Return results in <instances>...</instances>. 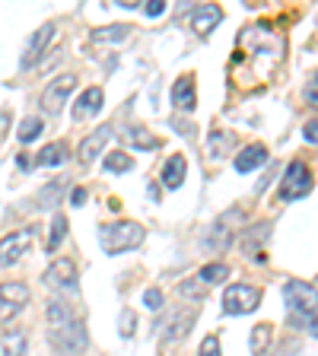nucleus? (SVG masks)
Here are the masks:
<instances>
[{
  "instance_id": "obj_20",
  "label": "nucleus",
  "mask_w": 318,
  "mask_h": 356,
  "mask_svg": "<svg viewBox=\"0 0 318 356\" xmlns=\"http://www.w3.org/2000/svg\"><path fill=\"white\" fill-rule=\"evenodd\" d=\"M267 229H271V222H261L258 229H248V236H245V254H248L252 261H264L261 245L267 242Z\"/></svg>"
},
{
  "instance_id": "obj_8",
  "label": "nucleus",
  "mask_w": 318,
  "mask_h": 356,
  "mask_svg": "<svg viewBox=\"0 0 318 356\" xmlns=\"http://www.w3.org/2000/svg\"><path fill=\"white\" fill-rule=\"evenodd\" d=\"M35 242V232L32 229H16L10 236L0 238V267H13L19 258H26V252Z\"/></svg>"
},
{
  "instance_id": "obj_11",
  "label": "nucleus",
  "mask_w": 318,
  "mask_h": 356,
  "mask_svg": "<svg viewBox=\"0 0 318 356\" xmlns=\"http://www.w3.org/2000/svg\"><path fill=\"white\" fill-rule=\"evenodd\" d=\"M45 286L48 289H67V286H77V264L70 258H54L51 267L45 270Z\"/></svg>"
},
{
  "instance_id": "obj_12",
  "label": "nucleus",
  "mask_w": 318,
  "mask_h": 356,
  "mask_svg": "<svg viewBox=\"0 0 318 356\" xmlns=\"http://www.w3.org/2000/svg\"><path fill=\"white\" fill-rule=\"evenodd\" d=\"M51 38H54V26H51V22H48V26H42V29L32 32L29 44H26V54H22V67L38 64V58H42L45 48L51 44Z\"/></svg>"
},
{
  "instance_id": "obj_23",
  "label": "nucleus",
  "mask_w": 318,
  "mask_h": 356,
  "mask_svg": "<svg viewBox=\"0 0 318 356\" xmlns=\"http://www.w3.org/2000/svg\"><path fill=\"white\" fill-rule=\"evenodd\" d=\"M48 321H51V327L54 325H67V321H77V315H74V309L67 302H61V299H54V302H48Z\"/></svg>"
},
{
  "instance_id": "obj_29",
  "label": "nucleus",
  "mask_w": 318,
  "mask_h": 356,
  "mask_svg": "<svg viewBox=\"0 0 318 356\" xmlns=\"http://www.w3.org/2000/svg\"><path fill=\"white\" fill-rule=\"evenodd\" d=\"M42 127H45L42 118H26V121L19 124V140H22V143H32L38 134H42Z\"/></svg>"
},
{
  "instance_id": "obj_9",
  "label": "nucleus",
  "mask_w": 318,
  "mask_h": 356,
  "mask_svg": "<svg viewBox=\"0 0 318 356\" xmlns=\"http://www.w3.org/2000/svg\"><path fill=\"white\" fill-rule=\"evenodd\" d=\"M242 222V210H230V213H223L220 220L210 226V236H207V248L214 252H223V248H230L232 236H236V226Z\"/></svg>"
},
{
  "instance_id": "obj_10",
  "label": "nucleus",
  "mask_w": 318,
  "mask_h": 356,
  "mask_svg": "<svg viewBox=\"0 0 318 356\" xmlns=\"http://www.w3.org/2000/svg\"><path fill=\"white\" fill-rule=\"evenodd\" d=\"M74 86H77V76L74 74H61L58 80H51V86L42 92V108L48 111V115H58V111L64 108L67 96L74 92Z\"/></svg>"
},
{
  "instance_id": "obj_15",
  "label": "nucleus",
  "mask_w": 318,
  "mask_h": 356,
  "mask_svg": "<svg viewBox=\"0 0 318 356\" xmlns=\"http://www.w3.org/2000/svg\"><path fill=\"white\" fill-rule=\"evenodd\" d=\"M220 19H223V10L216 7V3H204V7H198L191 13V26L198 35H210V32L220 26Z\"/></svg>"
},
{
  "instance_id": "obj_26",
  "label": "nucleus",
  "mask_w": 318,
  "mask_h": 356,
  "mask_svg": "<svg viewBox=\"0 0 318 356\" xmlns=\"http://www.w3.org/2000/svg\"><path fill=\"white\" fill-rule=\"evenodd\" d=\"M127 143H131V147H137V149H156V147H159V140H156V137H150L143 127H131V131H127Z\"/></svg>"
},
{
  "instance_id": "obj_5",
  "label": "nucleus",
  "mask_w": 318,
  "mask_h": 356,
  "mask_svg": "<svg viewBox=\"0 0 318 356\" xmlns=\"http://www.w3.org/2000/svg\"><path fill=\"white\" fill-rule=\"evenodd\" d=\"M283 299H287V309H293L296 315H315L318 312V289L312 286V283L287 280Z\"/></svg>"
},
{
  "instance_id": "obj_21",
  "label": "nucleus",
  "mask_w": 318,
  "mask_h": 356,
  "mask_svg": "<svg viewBox=\"0 0 318 356\" xmlns=\"http://www.w3.org/2000/svg\"><path fill=\"white\" fill-rule=\"evenodd\" d=\"M3 356H26L29 353V341H26V331H10L3 334Z\"/></svg>"
},
{
  "instance_id": "obj_13",
  "label": "nucleus",
  "mask_w": 318,
  "mask_h": 356,
  "mask_svg": "<svg viewBox=\"0 0 318 356\" xmlns=\"http://www.w3.org/2000/svg\"><path fill=\"white\" fill-rule=\"evenodd\" d=\"M194 318H198V312H194V309H185V312H178V315H172V318L166 321V327H163V341L166 343L182 341V337L191 331Z\"/></svg>"
},
{
  "instance_id": "obj_6",
  "label": "nucleus",
  "mask_w": 318,
  "mask_h": 356,
  "mask_svg": "<svg viewBox=\"0 0 318 356\" xmlns=\"http://www.w3.org/2000/svg\"><path fill=\"white\" fill-rule=\"evenodd\" d=\"M29 286L19 280H10V283H0V321H10L16 318L26 305H29Z\"/></svg>"
},
{
  "instance_id": "obj_34",
  "label": "nucleus",
  "mask_w": 318,
  "mask_h": 356,
  "mask_svg": "<svg viewBox=\"0 0 318 356\" xmlns=\"http://www.w3.org/2000/svg\"><path fill=\"white\" fill-rule=\"evenodd\" d=\"M305 102L318 108V70L309 76V80H305Z\"/></svg>"
},
{
  "instance_id": "obj_16",
  "label": "nucleus",
  "mask_w": 318,
  "mask_h": 356,
  "mask_svg": "<svg viewBox=\"0 0 318 356\" xmlns=\"http://www.w3.org/2000/svg\"><path fill=\"white\" fill-rule=\"evenodd\" d=\"M102 89L99 86H89L83 89V96L77 99L74 105V121H83V118H93V115H99V108H102Z\"/></svg>"
},
{
  "instance_id": "obj_19",
  "label": "nucleus",
  "mask_w": 318,
  "mask_h": 356,
  "mask_svg": "<svg viewBox=\"0 0 318 356\" xmlns=\"http://www.w3.org/2000/svg\"><path fill=\"white\" fill-rule=\"evenodd\" d=\"M185 172H188L185 156H172L169 163H166V169H163V185L169 188V191L182 188V181H185Z\"/></svg>"
},
{
  "instance_id": "obj_24",
  "label": "nucleus",
  "mask_w": 318,
  "mask_h": 356,
  "mask_svg": "<svg viewBox=\"0 0 318 356\" xmlns=\"http://www.w3.org/2000/svg\"><path fill=\"white\" fill-rule=\"evenodd\" d=\"M64 238H67V216L64 213H54L51 232H48V252H58Z\"/></svg>"
},
{
  "instance_id": "obj_2",
  "label": "nucleus",
  "mask_w": 318,
  "mask_h": 356,
  "mask_svg": "<svg viewBox=\"0 0 318 356\" xmlns=\"http://www.w3.org/2000/svg\"><path fill=\"white\" fill-rule=\"evenodd\" d=\"M147 232H143L141 222H131V220H118V222H109L102 226L99 232V242H102L105 254H121V252H131V248H141Z\"/></svg>"
},
{
  "instance_id": "obj_37",
  "label": "nucleus",
  "mask_w": 318,
  "mask_h": 356,
  "mask_svg": "<svg viewBox=\"0 0 318 356\" xmlns=\"http://www.w3.org/2000/svg\"><path fill=\"white\" fill-rule=\"evenodd\" d=\"M303 137L309 143H318V121H309V124L303 127Z\"/></svg>"
},
{
  "instance_id": "obj_17",
  "label": "nucleus",
  "mask_w": 318,
  "mask_h": 356,
  "mask_svg": "<svg viewBox=\"0 0 318 356\" xmlns=\"http://www.w3.org/2000/svg\"><path fill=\"white\" fill-rule=\"evenodd\" d=\"M109 140H111V127H96L89 137H83L80 159H83V163H93L96 156H102V149H105V143H109Z\"/></svg>"
},
{
  "instance_id": "obj_4",
  "label": "nucleus",
  "mask_w": 318,
  "mask_h": 356,
  "mask_svg": "<svg viewBox=\"0 0 318 356\" xmlns=\"http://www.w3.org/2000/svg\"><path fill=\"white\" fill-rule=\"evenodd\" d=\"M258 302H261V289L248 286V283H232L223 293V312L226 315H248V312L258 309Z\"/></svg>"
},
{
  "instance_id": "obj_41",
  "label": "nucleus",
  "mask_w": 318,
  "mask_h": 356,
  "mask_svg": "<svg viewBox=\"0 0 318 356\" xmlns=\"http://www.w3.org/2000/svg\"><path fill=\"white\" fill-rule=\"evenodd\" d=\"M309 334H312V337H318V315H312V321H309Z\"/></svg>"
},
{
  "instance_id": "obj_25",
  "label": "nucleus",
  "mask_w": 318,
  "mask_h": 356,
  "mask_svg": "<svg viewBox=\"0 0 318 356\" xmlns=\"http://www.w3.org/2000/svg\"><path fill=\"white\" fill-rule=\"evenodd\" d=\"M226 277H230V267H226V264H207V267H200L198 280L207 286V283H223Z\"/></svg>"
},
{
  "instance_id": "obj_1",
  "label": "nucleus",
  "mask_w": 318,
  "mask_h": 356,
  "mask_svg": "<svg viewBox=\"0 0 318 356\" xmlns=\"http://www.w3.org/2000/svg\"><path fill=\"white\" fill-rule=\"evenodd\" d=\"M283 51H287L283 32H274L267 22L245 26V29L239 32L236 51H232V60H230L232 80L242 89L271 83L277 74V67L283 64Z\"/></svg>"
},
{
  "instance_id": "obj_40",
  "label": "nucleus",
  "mask_w": 318,
  "mask_h": 356,
  "mask_svg": "<svg viewBox=\"0 0 318 356\" xmlns=\"http://www.w3.org/2000/svg\"><path fill=\"white\" fill-rule=\"evenodd\" d=\"M16 165H19V169H32V165H35V159H29V153H19Z\"/></svg>"
},
{
  "instance_id": "obj_7",
  "label": "nucleus",
  "mask_w": 318,
  "mask_h": 356,
  "mask_svg": "<svg viewBox=\"0 0 318 356\" xmlns=\"http://www.w3.org/2000/svg\"><path fill=\"white\" fill-rule=\"evenodd\" d=\"M312 191V172L305 163H289L280 181V200H299Z\"/></svg>"
},
{
  "instance_id": "obj_38",
  "label": "nucleus",
  "mask_w": 318,
  "mask_h": 356,
  "mask_svg": "<svg viewBox=\"0 0 318 356\" xmlns=\"http://www.w3.org/2000/svg\"><path fill=\"white\" fill-rule=\"evenodd\" d=\"M70 204H74V207L86 204V188H74V191H70Z\"/></svg>"
},
{
  "instance_id": "obj_32",
  "label": "nucleus",
  "mask_w": 318,
  "mask_h": 356,
  "mask_svg": "<svg viewBox=\"0 0 318 356\" xmlns=\"http://www.w3.org/2000/svg\"><path fill=\"white\" fill-rule=\"evenodd\" d=\"M178 289H182V296H188V299H204L207 296V286H204L200 280H185Z\"/></svg>"
},
{
  "instance_id": "obj_39",
  "label": "nucleus",
  "mask_w": 318,
  "mask_h": 356,
  "mask_svg": "<svg viewBox=\"0 0 318 356\" xmlns=\"http://www.w3.org/2000/svg\"><path fill=\"white\" fill-rule=\"evenodd\" d=\"M131 327H134V315H131V312H125V315H121V334L127 337V334H131Z\"/></svg>"
},
{
  "instance_id": "obj_22",
  "label": "nucleus",
  "mask_w": 318,
  "mask_h": 356,
  "mask_svg": "<svg viewBox=\"0 0 318 356\" xmlns=\"http://www.w3.org/2000/svg\"><path fill=\"white\" fill-rule=\"evenodd\" d=\"M67 159V143H61V140H54V143H48V147L38 153V159H35V165H61Z\"/></svg>"
},
{
  "instance_id": "obj_28",
  "label": "nucleus",
  "mask_w": 318,
  "mask_h": 356,
  "mask_svg": "<svg viewBox=\"0 0 318 356\" xmlns=\"http://www.w3.org/2000/svg\"><path fill=\"white\" fill-rule=\"evenodd\" d=\"M121 38H127V26H109L93 32V42H121Z\"/></svg>"
},
{
  "instance_id": "obj_3",
  "label": "nucleus",
  "mask_w": 318,
  "mask_h": 356,
  "mask_svg": "<svg viewBox=\"0 0 318 356\" xmlns=\"http://www.w3.org/2000/svg\"><path fill=\"white\" fill-rule=\"evenodd\" d=\"M48 343L58 356H83L89 347V334L83 321H67V325H54L48 334Z\"/></svg>"
},
{
  "instance_id": "obj_33",
  "label": "nucleus",
  "mask_w": 318,
  "mask_h": 356,
  "mask_svg": "<svg viewBox=\"0 0 318 356\" xmlns=\"http://www.w3.org/2000/svg\"><path fill=\"white\" fill-rule=\"evenodd\" d=\"M198 356H220V337H216V334H207L204 343H200V350H198Z\"/></svg>"
},
{
  "instance_id": "obj_36",
  "label": "nucleus",
  "mask_w": 318,
  "mask_h": 356,
  "mask_svg": "<svg viewBox=\"0 0 318 356\" xmlns=\"http://www.w3.org/2000/svg\"><path fill=\"white\" fill-rule=\"evenodd\" d=\"M143 13H147V16H163L166 13V0H147Z\"/></svg>"
},
{
  "instance_id": "obj_27",
  "label": "nucleus",
  "mask_w": 318,
  "mask_h": 356,
  "mask_svg": "<svg viewBox=\"0 0 318 356\" xmlns=\"http://www.w3.org/2000/svg\"><path fill=\"white\" fill-rule=\"evenodd\" d=\"M134 165V159L127 153H121V149H115V153L105 156V169L109 172H127Z\"/></svg>"
},
{
  "instance_id": "obj_35",
  "label": "nucleus",
  "mask_w": 318,
  "mask_h": 356,
  "mask_svg": "<svg viewBox=\"0 0 318 356\" xmlns=\"http://www.w3.org/2000/svg\"><path fill=\"white\" fill-rule=\"evenodd\" d=\"M143 305H147L150 312H159L163 309V293H159V289H147V293H143Z\"/></svg>"
},
{
  "instance_id": "obj_14",
  "label": "nucleus",
  "mask_w": 318,
  "mask_h": 356,
  "mask_svg": "<svg viewBox=\"0 0 318 356\" xmlns=\"http://www.w3.org/2000/svg\"><path fill=\"white\" fill-rule=\"evenodd\" d=\"M172 102H175V108H182V111H191L194 105H198V86H194L191 74L175 80V86H172Z\"/></svg>"
},
{
  "instance_id": "obj_31",
  "label": "nucleus",
  "mask_w": 318,
  "mask_h": 356,
  "mask_svg": "<svg viewBox=\"0 0 318 356\" xmlns=\"http://www.w3.org/2000/svg\"><path fill=\"white\" fill-rule=\"evenodd\" d=\"M267 343H271V325H258L252 331V350L255 353H264Z\"/></svg>"
},
{
  "instance_id": "obj_18",
  "label": "nucleus",
  "mask_w": 318,
  "mask_h": 356,
  "mask_svg": "<svg viewBox=\"0 0 318 356\" xmlns=\"http://www.w3.org/2000/svg\"><path fill=\"white\" fill-rule=\"evenodd\" d=\"M264 163H267V149L261 147V143H252V147H245L242 153L232 159L236 172H255V169H261Z\"/></svg>"
},
{
  "instance_id": "obj_30",
  "label": "nucleus",
  "mask_w": 318,
  "mask_h": 356,
  "mask_svg": "<svg viewBox=\"0 0 318 356\" xmlns=\"http://www.w3.org/2000/svg\"><path fill=\"white\" fill-rule=\"evenodd\" d=\"M230 147H232V134H223V131L210 134V153H214V156H223Z\"/></svg>"
}]
</instances>
